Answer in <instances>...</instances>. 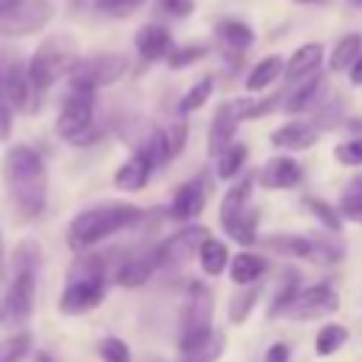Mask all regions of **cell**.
I'll use <instances>...</instances> for the list:
<instances>
[{
    "label": "cell",
    "instance_id": "cell-1",
    "mask_svg": "<svg viewBox=\"0 0 362 362\" xmlns=\"http://www.w3.org/2000/svg\"><path fill=\"white\" fill-rule=\"evenodd\" d=\"M3 178L11 204L23 218L42 215L48 201V170L37 150H31L28 144L8 147L3 158Z\"/></svg>",
    "mask_w": 362,
    "mask_h": 362
},
{
    "label": "cell",
    "instance_id": "cell-2",
    "mask_svg": "<svg viewBox=\"0 0 362 362\" xmlns=\"http://www.w3.org/2000/svg\"><path fill=\"white\" fill-rule=\"evenodd\" d=\"M141 218V209L133 204H102V206H90L85 212H79L71 226H68V246L74 252H85L93 243L110 238L119 229L133 226Z\"/></svg>",
    "mask_w": 362,
    "mask_h": 362
},
{
    "label": "cell",
    "instance_id": "cell-3",
    "mask_svg": "<svg viewBox=\"0 0 362 362\" xmlns=\"http://www.w3.org/2000/svg\"><path fill=\"white\" fill-rule=\"evenodd\" d=\"M105 300V260L99 255L82 252L79 260L68 269L65 288L59 294V311L62 314H82L90 311Z\"/></svg>",
    "mask_w": 362,
    "mask_h": 362
},
{
    "label": "cell",
    "instance_id": "cell-4",
    "mask_svg": "<svg viewBox=\"0 0 362 362\" xmlns=\"http://www.w3.org/2000/svg\"><path fill=\"white\" fill-rule=\"evenodd\" d=\"M76 59H79V48L68 34H57V37L42 40L28 59V79H31L34 96L48 93V88L57 79L68 76L71 68L76 65Z\"/></svg>",
    "mask_w": 362,
    "mask_h": 362
},
{
    "label": "cell",
    "instance_id": "cell-5",
    "mask_svg": "<svg viewBox=\"0 0 362 362\" xmlns=\"http://www.w3.org/2000/svg\"><path fill=\"white\" fill-rule=\"evenodd\" d=\"M93 105H96V90L93 88H79L71 85L59 116H57V133L68 141H88L90 124H93Z\"/></svg>",
    "mask_w": 362,
    "mask_h": 362
},
{
    "label": "cell",
    "instance_id": "cell-6",
    "mask_svg": "<svg viewBox=\"0 0 362 362\" xmlns=\"http://www.w3.org/2000/svg\"><path fill=\"white\" fill-rule=\"evenodd\" d=\"M266 249L277 252V255H291V257H303L311 260L317 266H328L337 263L342 257V246L339 243H328L325 238H303V235H269L260 240Z\"/></svg>",
    "mask_w": 362,
    "mask_h": 362
},
{
    "label": "cell",
    "instance_id": "cell-7",
    "mask_svg": "<svg viewBox=\"0 0 362 362\" xmlns=\"http://www.w3.org/2000/svg\"><path fill=\"white\" fill-rule=\"evenodd\" d=\"M339 308V297L328 283H314L305 288H297L280 308L274 317H291V320H317V317H328Z\"/></svg>",
    "mask_w": 362,
    "mask_h": 362
},
{
    "label": "cell",
    "instance_id": "cell-8",
    "mask_svg": "<svg viewBox=\"0 0 362 362\" xmlns=\"http://www.w3.org/2000/svg\"><path fill=\"white\" fill-rule=\"evenodd\" d=\"M127 74V57L122 54H96V57H79L76 65L71 68L68 79L71 85H79V88H105V85H113L119 82L122 76Z\"/></svg>",
    "mask_w": 362,
    "mask_h": 362
},
{
    "label": "cell",
    "instance_id": "cell-9",
    "mask_svg": "<svg viewBox=\"0 0 362 362\" xmlns=\"http://www.w3.org/2000/svg\"><path fill=\"white\" fill-rule=\"evenodd\" d=\"M54 17L51 0H20L8 14L0 17V37H28L42 31Z\"/></svg>",
    "mask_w": 362,
    "mask_h": 362
},
{
    "label": "cell",
    "instance_id": "cell-10",
    "mask_svg": "<svg viewBox=\"0 0 362 362\" xmlns=\"http://www.w3.org/2000/svg\"><path fill=\"white\" fill-rule=\"evenodd\" d=\"M212 328V291L204 283H189L181 308V339L189 342Z\"/></svg>",
    "mask_w": 362,
    "mask_h": 362
},
{
    "label": "cell",
    "instance_id": "cell-11",
    "mask_svg": "<svg viewBox=\"0 0 362 362\" xmlns=\"http://www.w3.org/2000/svg\"><path fill=\"white\" fill-rule=\"evenodd\" d=\"M204 238H206V229L204 226H184L181 232L170 235L158 246L161 272H178L181 266H187L192 260V255H198V246H201Z\"/></svg>",
    "mask_w": 362,
    "mask_h": 362
},
{
    "label": "cell",
    "instance_id": "cell-12",
    "mask_svg": "<svg viewBox=\"0 0 362 362\" xmlns=\"http://www.w3.org/2000/svg\"><path fill=\"white\" fill-rule=\"evenodd\" d=\"M14 280H11V288L6 294V303H3V311L6 317H11L14 322H23L28 320L31 308H34V291H37V269H14Z\"/></svg>",
    "mask_w": 362,
    "mask_h": 362
},
{
    "label": "cell",
    "instance_id": "cell-13",
    "mask_svg": "<svg viewBox=\"0 0 362 362\" xmlns=\"http://www.w3.org/2000/svg\"><path fill=\"white\" fill-rule=\"evenodd\" d=\"M260 187L266 189H291L303 181V167L291 156H274L260 170Z\"/></svg>",
    "mask_w": 362,
    "mask_h": 362
},
{
    "label": "cell",
    "instance_id": "cell-14",
    "mask_svg": "<svg viewBox=\"0 0 362 362\" xmlns=\"http://www.w3.org/2000/svg\"><path fill=\"white\" fill-rule=\"evenodd\" d=\"M136 51L144 62H156V59H167L173 51V34L170 28L158 25V23H147L139 28L136 34Z\"/></svg>",
    "mask_w": 362,
    "mask_h": 362
},
{
    "label": "cell",
    "instance_id": "cell-15",
    "mask_svg": "<svg viewBox=\"0 0 362 362\" xmlns=\"http://www.w3.org/2000/svg\"><path fill=\"white\" fill-rule=\"evenodd\" d=\"M238 113H235V105L232 102H221L215 116H212V124H209V139H206V150L209 156L215 158L218 153H223L229 144H232V136L238 130Z\"/></svg>",
    "mask_w": 362,
    "mask_h": 362
},
{
    "label": "cell",
    "instance_id": "cell-16",
    "mask_svg": "<svg viewBox=\"0 0 362 362\" xmlns=\"http://www.w3.org/2000/svg\"><path fill=\"white\" fill-rule=\"evenodd\" d=\"M252 189H255V175H246V178H240L238 184H232L229 192L223 195V201H221V226H223L226 232L252 209V206H249Z\"/></svg>",
    "mask_w": 362,
    "mask_h": 362
},
{
    "label": "cell",
    "instance_id": "cell-17",
    "mask_svg": "<svg viewBox=\"0 0 362 362\" xmlns=\"http://www.w3.org/2000/svg\"><path fill=\"white\" fill-rule=\"evenodd\" d=\"M223 334L209 328L206 334L189 339V342H178V362H218L223 354Z\"/></svg>",
    "mask_w": 362,
    "mask_h": 362
},
{
    "label": "cell",
    "instance_id": "cell-18",
    "mask_svg": "<svg viewBox=\"0 0 362 362\" xmlns=\"http://www.w3.org/2000/svg\"><path fill=\"white\" fill-rule=\"evenodd\" d=\"M158 269H161V263H158V246H156L150 252H139L130 260H124L122 269H119V274H116V283L119 286H127V288H136V286L147 283Z\"/></svg>",
    "mask_w": 362,
    "mask_h": 362
},
{
    "label": "cell",
    "instance_id": "cell-19",
    "mask_svg": "<svg viewBox=\"0 0 362 362\" xmlns=\"http://www.w3.org/2000/svg\"><path fill=\"white\" fill-rule=\"evenodd\" d=\"M153 161H150V156L144 153V150H136L119 170H116V187L119 189H124V192H139V189H144L147 187V181H150V173H153Z\"/></svg>",
    "mask_w": 362,
    "mask_h": 362
},
{
    "label": "cell",
    "instance_id": "cell-20",
    "mask_svg": "<svg viewBox=\"0 0 362 362\" xmlns=\"http://www.w3.org/2000/svg\"><path fill=\"white\" fill-rule=\"evenodd\" d=\"M6 93L14 110H28L31 107V79H28V65H23L17 57H8L6 65Z\"/></svg>",
    "mask_w": 362,
    "mask_h": 362
},
{
    "label": "cell",
    "instance_id": "cell-21",
    "mask_svg": "<svg viewBox=\"0 0 362 362\" xmlns=\"http://www.w3.org/2000/svg\"><path fill=\"white\" fill-rule=\"evenodd\" d=\"M322 57H325V48H322V42H305V45H300L291 57H288V62H286V82H303L305 76H311V74H317V68H320V62H322Z\"/></svg>",
    "mask_w": 362,
    "mask_h": 362
},
{
    "label": "cell",
    "instance_id": "cell-22",
    "mask_svg": "<svg viewBox=\"0 0 362 362\" xmlns=\"http://www.w3.org/2000/svg\"><path fill=\"white\" fill-rule=\"evenodd\" d=\"M317 139H320V127L314 122H286L272 133V144L283 150H305L317 144Z\"/></svg>",
    "mask_w": 362,
    "mask_h": 362
},
{
    "label": "cell",
    "instance_id": "cell-23",
    "mask_svg": "<svg viewBox=\"0 0 362 362\" xmlns=\"http://www.w3.org/2000/svg\"><path fill=\"white\" fill-rule=\"evenodd\" d=\"M204 209V184L201 178H192V181H184L173 201H170V215L173 221H192L198 212Z\"/></svg>",
    "mask_w": 362,
    "mask_h": 362
},
{
    "label": "cell",
    "instance_id": "cell-24",
    "mask_svg": "<svg viewBox=\"0 0 362 362\" xmlns=\"http://www.w3.org/2000/svg\"><path fill=\"white\" fill-rule=\"evenodd\" d=\"M215 34L218 40L229 48V51H246L252 42H255V31L252 25H246L243 20H235V17H226L215 25Z\"/></svg>",
    "mask_w": 362,
    "mask_h": 362
},
{
    "label": "cell",
    "instance_id": "cell-25",
    "mask_svg": "<svg viewBox=\"0 0 362 362\" xmlns=\"http://www.w3.org/2000/svg\"><path fill=\"white\" fill-rule=\"evenodd\" d=\"M359 54H362V34H359V31H351V34L339 37L337 45L331 48V54H328V68H331L334 74H342V71H348V68L354 65V59H356Z\"/></svg>",
    "mask_w": 362,
    "mask_h": 362
},
{
    "label": "cell",
    "instance_id": "cell-26",
    "mask_svg": "<svg viewBox=\"0 0 362 362\" xmlns=\"http://www.w3.org/2000/svg\"><path fill=\"white\" fill-rule=\"evenodd\" d=\"M198 263H201V269H204L209 277H218V274L226 269V263H229V249H226V243L206 235V238L201 240V246H198Z\"/></svg>",
    "mask_w": 362,
    "mask_h": 362
},
{
    "label": "cell",
    "instance_id": "cell-27",
    "mask_svg": "<svg viewBox=\"0 0 362 362\" xmlns=\"http://www.w3.org/2000/svg\"><path fill=\"white\" fill-rule=\"evenodd\" d=\"M283 71H286L283 57H277V54L263 57V59L249 71V76H246V90L257 93V90H263V88H269L274 79H280V74H283Z\"/></svg>",
    "mask_w": 362,
    "mask_h": 362
},
{
    "label": "cell",
    "instance_id": "cell-28",
    "mask_svg": "<svg viewBox=\"0 0 362 362\" xmlns=\"http://www.w3.org/2000/svg\"><path fill=\"white\" fill-rule=\"evenodd\" d=\"M322 93V76L320 74H311V76H305L303 82H297V88L288 93V99H286V110L288 113H303L305 107H311L314 102H317V96Z\"/></svg>",
    "mask_w": 362,
    "mask_h": 362
},
{
    "label": "cell",
    "instance_id": "cell-29",
    "mask_svg": "<svg viewBox=\"0 0 362 362\" xmlns=\"http://www.w3.org/2000/svg\"><path fill=\"white\" fill-rule=\"evenodd\" d=\"M263 269H266V263H263L257 255H252V252H240V255L232 260V272H229V277H232V283H238V286H252L255 280L263 277Z\"/></svg>",
    "mask_w": 362,
    "mask_h": 362
},
{
    "label": "cell",
    "instance_id": "cell-30",
    "mask_svg": "<svg viewBox=\"0 0 362 362\" xmlns=\"http://www.w3.org/2000/svg\"><path fill=\"white\" fill-rule=\"evenodd\" d=\"M345 339H348V328L339 325V322H328V325L320 328V334L314 339V351L320 356H331L345 345Z\"/></svg>",
    "mask_w": 362,
    "mask_h": 362
},
{
    "label": "cell",
    "instance_id": "cell-31",
    "mask_svg": "<svg viewBox=\"0 0 362 362\" xmlns=\"http://www.w3.org/2000/svg\"><path fill=\"white\" fill-rule=\"evenodd\" d=\"M246 144H229L223 153H218L215 158H218V178L221 181H229V178H235L238 175V170L243 167V161H246Z\"/></svg>",
    "mask_w": 362,
    "mask_h": 362
},
{
    "label": "cell",
    "instance_id": "cell-32",
    "mask_svg": "<svg viewBox=\"0 0 362 362\" xmlns=\"http://www.w3.org/2000/svg\"><path fill=\"white\" fill-rule=\"evenodd\" d=\"M212 88H215V79H212V76H201V79L181 96L178 110H181V113H192V110L204 107V102L212 96Z\"/></svg>",
    "mask_w": 362,
    "mask_h": 362
},
{
    "label": "cell",
    "instance_id": "cell-33",
    "mask_svg": "<svg viewBox=\"0 0 362 362\" xmlns=\"http://www.w3.org/2000/svg\"><path fill=\"white\" fill-rule=\"evenodd\" d=\"M6 65H8V54H0V141L11 136V110H14L6 93Z\"/></svg>",
    "mask_w": 362,
    "mask_h": 362
},
{
    "label": "cell",
    "instance_id": "cell-34",
    "mask_svg": "<svg viewBox=\"0 0 362 362\" xmlns=\"http://www.w3.org/2000/svg\"><path fill=\"white\" fill-rule=\"evenodd\" d=\"M206 54H209V45H204V42H195V45H181V48H173V51H170L167 65H170V68H187V65H192V62L204 59Z\"/></svg>",
    "mask_w": 362,
    "mask_h": 362
},
{
    "label": "cell",
    "instance_id": "cell-35",
    "mask_svg": "<svg viewBox=\"0 0 362 362\" xmlns=\"http://www.w3.org/2000/svg\"><path fill=\"white\" fill-rule=\"evenodd\" d=\"M31 348V337L23 331V334H14L8 339L0 342V362H23V356L28 354Z\"/></svg>",
    "mask_w": 362,
    "mask_h": 362
},
{
    "label": "cell",
    "instance_id": "cell-36",
    "mask_svg": "<svg viewBox=\"0 0 362 362\" xmlns=\"http://www.w3.org/2000/svg\"><path fill=\"white\" fill-rule=\"evenodd\" d=\"M317 218H320V223L325 226V229H331V232H339L342 229V221H339V209H334V206H328L325 201H320V198H305L303 201Z\"/></svg>",
    "mask_w": 362,
    "mask_h": 362
},
{
    "label": "cell",
    "instance_id": "cell-37",
    "mask_svg": "<svg viewBox=\"0 0 362 362\" xmlns=\"http://www.w3.org/2000/svg\"><path fill=\"white\" fill-rule=\"evenodd\" d=\"M99 356L102 362H130V348L119 337H105L99 342Z\"/></svg>",
    "mask_w": 362,
    "mask_h": 362
},
{
    "label": "cell",
    "instance_id": "cell-38",
    "mask_svg": "<svg viewBox=\"0 0 362 362\" xmlns=\"http://www.w3.org/2000/svg\"><path fill=\"white\" fill-rule=\"evenodd\" d=\"M334 158L345 167H362V139H348L334 147Z\"/></svg>",
    "mask_w": 362,
    "mask_h": 362
},
{
    "label": "cell",
    "instance_id": "cell-39",
    "mask_svg": "<svg viewBox=\"0 0 362 362\" xmlns=\"http://www.w3.org/2000/svg\"><path fill=\"white\" fill-rule=\"evenodd\" d=\"M40 246L37 243H31V240H23L17 249H14V257H11V263H14V269H40Z\"/></svg>",
    "mask_w": 362,
    "mask_h": 362
},
{
    "label": "cell",
    "instance_id": "cell-40",
    "mask_svg": "<svg viewBox=\"0 0 362 362\" xmlns=\"http://www.w3.org/2000/svg\"><path fill=\"white\" fill-rule=\"evenodd\" d=\"M93 3L107 17H130L144 0H93Z\"/></svg>",
    "mask_w": 362,
    "mask_h": 362
},
{
    "label": "cell",
    "instance_id": "cell-41",
    "mask_svg": "<svg viewBox=\"0 0 362 362\" xmlns=\"http://www.w3.org/2000/svg\"><path fill=\"white\" fill-rule=\"evenodd\" d=\"M255 300H257V288H249V291L238 294V297L232 300V305H229V320H232V322H243L246 314H249V308L255 305Z\"/></svg>",
    "mask_w": 362,
    "mask_h": 362
},
{
    "label": "cell",
    "instance_id": "cell-42",
    "mask_svg": "<svg viewBox=\"0 0 362 362\" xmlns=\"http://www.w3.org/2000/svg\"><path fill=\"white\" fill-rule=\"evenodd\" d=\"M164 136H167L170 156L175 158V156L184 150V144H187V124H184V122H175V124H170V127L164 130Z\"/></svg>",
    "mask_w": 362,
    "mask_h": 362
},
{
    "label": "cell",
    "instance_id": "cell-43",
    "mask_svg": "<svg viewBox=\"0 0 362 362\" xmlns=\"http://www.w3.org/2000/svg\"><path fill=\"white\" fill-rule=\"evenodd\" d=\"M156 8L170 17H189L195 11V0H156Z\"/></svg>",
    "mask_w": 362,
    "mask_h": 362
},
{
    "label": "cell",
    "instance_id": "cell-44",
    "mask_svg": "<svg viewBox=\"0 0 362 362\" xmlns=\"http://www.w3.org/2000/svg\"><path fill=\"white\" fill-rule=\"evenodd\" d=\"M266 362H288V345L274 342V345L266 351Z\"/></svg>",
    "mask_w": 362,
    "mask_h": 362
},
{
    "label": "cell",
    "instance_id": "cell-45",
    "mask_svg": "<svg viewBox=\"0 0 362 362\" xmlns=\"http://www.w3.org/2000/svg\"><path fill=\"white\" fill-rule=\"evenodd\" d=\"M342 198H362V175H359V178H354V181L345 187Z\"/></svg>",
    "mask_w": 362,
    "mask_h": 362
},
{
    "label": "cell",
    "instance_id": "cell-46",
    "mask_svg": "<svg viewBox=\"0 0 362 362\" xmlns=\"http://www.w3.org/2000/svg\"><path fill=\"white\" fill-rule=\"evenodd\" d=\"M348 76H351V82L354 85H362V54L354 59V65L348 68Z\"/></svg>",
    "mask_w": 362,
    "mask_h": 362
},
{
    "label": "cell",
    "instance_id": "cell-47",
    "mask_svg": "<svg viewBox=\"0 0 362 362\" xmlns=\"http://www.w3.org/2000/svg\"><path fill=\"white\" fill-rule=\"evenodd\" d=\"M6 277V243H3V232H0V280Z\"/></svg>",
    "mask_w": 362,
    "mask_h": 362
},
{
    "label": "cell",
    "instance_id": "cell-48",
    "mask_svg": "<svg viewBox=\"0 0 362 362\" xmlns=\"http://www.w3.org/2000/svg\"><path fill=\"white\" fill-rule=\"evenodd\" d=\"M17 3H20V0H0V17H3V14H8Z\"/></svg>",
    "mask_w": 362,
    "mask_h": 362
},
{
    "label": "cell",
    "instance_id": "cell-49",
    "mask_svg": "<svg viewBox=\"0 0 362 362\" xmlns=\"http://www.w3.org/2000/svg\"><path fill=\"white\" fill-rule=\"evenodd\" d=\"M34 362H54V359H51L48 351H37V354H34Z\"/></svg>",
    "mask_w": 362,
    "mask_h": 362
},
{
    "label": "cell",
    "instance_id": "cell-50",
    "mask_svg": "<svg viewBox=\"0 0 362 362\" xmlns=\"http://www.w3.org/2000/svg\"><path fill=\"white\" fill-rule=\"evenodd\" d=\"M297 3H322V0H297Z\"/></svg>",
    "mask_w": 362,
    "mask_h": 362
},
{
    "label": "cell",
    "instance_id": "cell-51",
    "mask_svg": "<svg viewBox=\"0 0 362 362\" xmlns=\"http://www.w3.org/2000/svg\"><path fill=\"white\" fill-rule=\"evenodd\" d=\"M3 317H6V311H3V305H0V322H3Z\"/></svg>",
    "mask_w": 362,
    "mask_h": 362
},
{
    "label": "cell",
    "instance_id": "cell-52",
    "mask_svg": "<svg viewBox=\"0 0 362 362\" xmlns=\"http://www.w3.org/2000/svg\"><path fill=\"white\" fill-rule=\"evenodd\" d=\"M351 3H362V0H351Z\"/></svg>",
    "mask_w": 362,
    "mask_h": 362
}]
</instances>
